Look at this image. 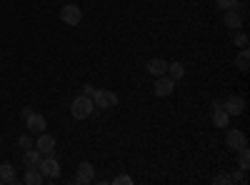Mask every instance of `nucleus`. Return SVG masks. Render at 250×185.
<instances>
[{"label": "nucleus", "mask_w": 250, "mask_h": 185, "mask_svg": "<svg viewBox=\"0 0 250 185\" xmlns=\"http://www.w3.org/2000/svg\"><path fill=\"white\" fill-rule=\"evenodd\" d=\"M93 98H88V95H75V100H73V105H70V113H73V118L75 120H85L90 113H93Z\"/></svg>", "instance_id": "f257e3e1"}, {"label": "nucleus", "mask_w": 250, "mask_h": 185, "mask_svg": "<svg viewBox=\"0 0 250 185\" xmlns=\"http://www.w3.org/2000/svg\"><path fill=\"white\" fill-rule=\"evenodd\" d=\"M93 105H95L98 110H108V108H115V105H118V95H115L113 90L100 88V90H95V95H93Z\"/></svg>", "instance_id": "f03ea898"}, {"label": "nucleus", "mask_w": 250, "mask_h": 185, "mask_svg": "<svg viewBox=\"0 0 250 185\" xmlns=\"http://www.w3.org/2000/svg\"><path fill=\"white\" fill-rule=\"evenodd\" d=\"M38 170L43 173V178H48V180H55V178L60 175V165H58V158H55V155H45L43 160H40Z\"/></svg>", "instance_id": "7ed1b4c3"}, {"label": "nucleus", "mask_w": 250, "mask_h": 185, "mask_svg": "<svg viewBox=\"0 0 250 185\" xmlns=\"http://www.w3.org/2000/svg\"><path fill=\"white\" fill-rule=\"evenodd\" d=\"M60 20L65 25H80V20H83V10L78 8V5H62L60 8Z\"/></svg>", "instance_id": "20e7f679"}, {"label": "nucleus", "mask_w": 250, "mask_h": 185, "mask_svg": "<svg viewBox=\"0 0 250 185\" xmlns=\"http://www.w3.org/2000/svg\"><path fill=\"white\" fill-rule=\"evenodd\" d=\"M93 180H95V168L90 165L88 160H83L80 165H78V175L73 178V183L75 185H90Z\"/></svg>", "instance_id": "39448f33"}, {"label": "nucleus", "mask_w": 250, "mask_h": 185, "mask_svg": "<svg viewBox=\"0 0 250 185\" xmlns=\"http://www.w3.org/2000/svg\"><path fill=\"white\" fill-rule=\"evenodd\" d=\"M173 90H175V80H173L170 75H158L153 93H155L158 98H165V95H170Z\"/></svg>", "instance_id": "423d86ee"}, {"label": "nucleus", "mask_w": 250, "mask_h": 185, "mask_svg": "<svg viewBox=\"0 0 250 185\" xmlns=\"http://www.w3.org/2000/svg\"><path fill=\"white\" fill-rule=\"evenodd\" d=\"M35 148L43 153V158L45 155H55V135H48L43 130V133H40V138H38V143H35Z\"/></svg>", "instance_id": "0eeeda50"}, {"label": "nucleus", "mask_w": 250, "mask_h": 185, "mask_svg": "<svg viewBox=\"0 0 250 185\" xmlns=\"http://www.w3.org/2000/svg\"><path fill=\"white\" fill-rule=\"evenodd\" d=\"M225 143H228V148L230 150H240V148H245L248 145V138H245V133L243 130H228V135H225Z\"/></svg>", "instance_id": "6e6552de"}, {"label": "nucleus", "mask_w": 250, "mask_h": 185, "mask_svg": "<svg viewBox=\"0 0 250 185\" xmlns=\"http://www.w3.org/2000/svg\"><path fill=\"white\" fill-rule=\"evenodd\" d=\"M223 110H225L228 115H240V113L245 110V100H243L240 95H230L228 100H223Z\"/></svg>", "instance_id": "1a4fd4ad"}, {"label": "nucleus", "mask_w": 250, "mask_h": 185, "mask_svg": "<svg viewBox=\"0 0 250 185\" xmlns=\"http://www.w3.org/2000/svg\"><path fill=\"white\" fill-rule=\"evenodd\" d=\"M213 123H215V128H228V123H230V115L223 110V100L213 103Z\"/></svg>", "instance_id": "9d476101"}, {"label": "nucleus", "mask_w": 250, "mask_h": 185, "mask_svg": "<svg viewBox=\"0 0 250 185\" xmlns=\"http://www.w3.org/2000/svg\"><path fill=\"white\" fill-rule=\"evenodd\" d=\"M25 125H28L30 133H43V130L48 128V120L40 115V113H30V115L25 118Z\"/></svg>", "instance_id": "9b49d317"}, {"label": "nucleus", "mask_w": 250, "mask_h": 185, "mask_svg": "<svg viewBox=\"0 0 250 185\" xmlns=\"http://www.w3.org/2000/svg\"><path fill=\"white\" fill-rule=\"evenodd\" d=\"M40 160H43V153H40V150L33 145V148H28L25 155H23V165H25V168H38Z\"/></svg>", "instance_id": "f8f14e48"}, {"label": "nucleus", "mask_w": 250, "mask_h": 185, "mask_svg": "<svg viewBox=\"0 0 250 185\" xmlns=\"http://www.w3.org/2000/svg\"><path fill=\"white\" fill-rule=\"evenodd\" d=\"M225 25L233 28V30H240V28H243V15L238 13V8L225 10Z\"/></svg>", "instance_id": "ddd939ff"}, {"label": "nucleus", "mask_w": 250, "mask_h": 185, "mask_svg": "<svg viewBox=\"0 0 250 185\" xmlns=\"http://www.w3.org/2000/svg\"><path fill=\"white\" fill-rule=\"evenodd\" d=\"M0 183H3V185H15L18 183L15 168L10 165V163H3V165H0Z\"/></svg>", "instance_id": "4468645a"}, {"label": "nucleus", "mask_w": 250, "mask_h": 185, "mask_svg": "<svg viewBox=\"0 0 250 185\" xmlns=\"http://www.w3.org/2000/svg\"><path fill=\"white\" fill-rule=\"evenodd\" d=\"M165 70H168V63H165L163 58H153L150 63H148V73L155 75V78H158V75H165Z\"/></svg>", "instance_id": "2eb2a0df"}, {"label": "nucleus", "mask_w": 250, "mask_h": 185, "mask_svg": "<svg viewBox=\"0 0 250 185\" xmlns=\"http://www.w3.org/2000/svg\"><path fill=\"white\" fill-rule=\"evenodd\" d=\"M235 68H238L240 73H248V70H250V53H248V48H243V50L235 55Z\"/></svg>", "instance_id": "dca6fc26"}, {"label": "nucleus", "mask_w": 250, "mask_h": 185, "mask_svg": "<svg viewBox=\"0 0 250 185\" xmlns=\"http://www.w3.org/2000/svg\"><path fill=\"white\" fill-rule=\"evenodd\" d=\"M28 185H40L45 178H43V173H40L38 168H25V178H23Z\"/></svg>", "instance_id": "f3484780"}, {"label": "nucleus", "mask_w": 250, "mask_h": 185, "mask_svg": "<svg viewBox=\"0 0 250 185\" xmlns=\"http://www.w3.org/2000/svg\"><path fill=\"white\" fill-rule=\"evenodd\" d=\"M238 168L240 170H248L250 168V150H248V145L238 150Z\"/></svg>", "instance_id": "a211bd4d"}, {"label": "nucleus", "mask_w": 250, "mask_h": 185, "mask_svg": "<svg viewBox=\"0 0 250 185\" xmlns=\"http://www.w3.org/2000/svg\"><path fill=\"white\" fill-rule=\"evenodd\" d=\"M168 75H170L173 80H180V78L185 75V65L175 60V63H170V65H168Z\"/></svg>", "instance_id": "6ab92c4d"}, {"label": "nucleus", "mask_w": 250, "mask_h": 185, "mask_svg": "<svg viewBox=\"0 0 250 185\" xmlns=\"http://www.w3.org/2000/svg\"><path fill=\"white\" fill-rule=\"evenodd\" d=\"M233 43L243 50V48H248V35L245 33H240V30H235V35H233Z\"/></svg>", "instance_id": "aec40b11"}, {"label": "nucleus", "mask_w": 250, "mask_h": 185, "mask_svg": "<svg viewBox=\"0 0 250 185\" xmlns=\"http://www.w3.org/2000/svg\"><path fill=\"white\" fill-rule=\"evenodd\" d=\"M215 5L223 8V10H230V8H238L240 0H215Z\"/></svg>", "instance_id": "412c9836"}, {"label": "nucleus", "mask_w": 250, "mask_h": 185, "mask_svg": "<svg viewBox=\"0 0 250 185\" xmlns=\"http://www.w3.org/2000/svg\"><path fill=\"white\" fill-rule=\"evenodd\" d=\"M18 145L28 150V148H33V145H35V143H33V138H30V135H20V138H18Z\"/></svg>", "instance_id": "4be33fe9"}, {"label": "nucleus", "mask_w": 250, "mask_h": 185, "mask_svg": "<svg viewBox=\"0 0 250 185\" xmlns=\"http://www.w3.org/2000/svg\"><path fill=\"white\" fill-rule=\"evenodd\" d=\"M230 183H248V175H245V170H235V173L230 175Z\"/></svg>", "instance_id": "5701e85b"}, {"label": "nucleus", "mask_w": 250, "mask_h": 185, "mask_svg": "<svg viewBox=\"0 0 250 185\" xmlns=\"http://www.w3.org/2000/svg\"><path fill=\"white\" fill-rule=\"evenodd\" d=\"M113 183H115V185H133V178H130V175H115Z\"/></svg>", "instance_id": "b1692460"}, {"label": "nucleus", "mask_w": 250, "mask_h": 185, "mask_svg": "<svg viewBox=\"0 0 250 185\" xmlns=\"http://www.w3.org/2000/svg\"><path fill=\"white\" fill-rule=\"evenodd\" d=\"M213 183H215V185H230V175H225V173H218V175L213 178Z\"/></svg>", "instance_id": "393cba45"}, {"label": "nucleus", "mask_w": 250, "mask_h": 185, "mask_svg": "<svg viewBox=\"0 0 250 185\" xmlns=\"http://www.w3.org/2000/svg\"><path fill=\"white\" fill-rule=\"evenodd\" d=\"M83 95L93 98V95H95V85H83Z\"/></svg>", "instance_id": "a878e982"}, {"label": "nucleus", "mask_w": 250, "mask_h": 185, "mask_svg": "<svg viewBox=\"0 0 250 185\" xmlns=\"http://www.w3.org/2000/svg\"><path fill=\"white\" fill-rule=\"evenodd\" d=\"M30 113H33V108H23V110H20V115H23V120H25V118H28Z\"/></svg>", "instance_id": "bb28decb"}, {"label": "nucleus", "mask_w": 250, "mask_h": 185, "mask_svg": "<svg viewBox=\"0 0 250 185\" xmlns=\"http://www.w3.org/2000/svg\"><path fill=\"white\" fill-rule=\"evenodd\" d=\"M0 145H3V138H0Z\"/></svg>", "instance_id": "cd10ccee"}]
</instances>
